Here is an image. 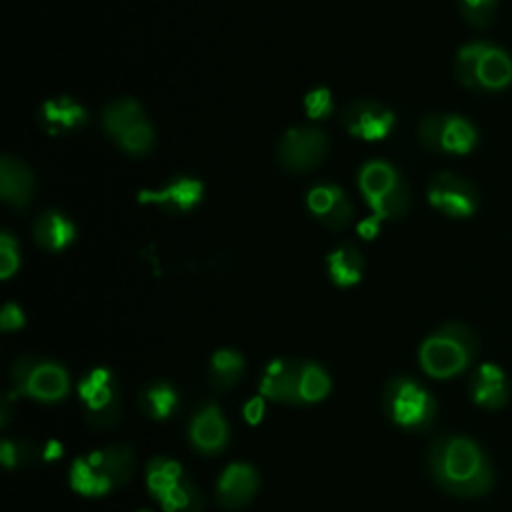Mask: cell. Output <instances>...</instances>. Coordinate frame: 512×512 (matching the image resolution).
I'll return each instance as SVG.
<instances>
[{
    "mask_svg": "<svg viewBox=\"0 0 512 512\" xmlns=\"http://www.w3.org/2000/svg\"><path fill=\"white\" fill-rule=\"evenodd\" d=\"M498 0H458L460 14L476 28H486L496 14Z\"/></svg>",
    "mask_w": 512,
    "mask_h": 512,
    "instance_id": "83f0119b",
    "label": "cell"
},
{
    "mask_svg": "<svg viewBox=\"0 0 512 512\" xmlns=\"http://www.w3.org/2000/svg\"><path fill=\"white\" fill-rule=\"evenodd\" d=\"M18 244L10 232L0 236V276L8 280L18 270Z\"/></svg>",
    "mask_w": 512,
    "mask_h": 512,
    "instance_id": "4dcf8cb0",
    "label": "cell"
},
{
    "mask_svg": "<svg viewBox=\"0 0 512 512\" xmlns=\"http://www.w3.org/2000/svg\"><path fill=\"white\" fill-rule=\"evenodd\" d=\"M84 420L96 430L114 428L122 418V396L110 368L98 366L86 372L78 384Z\"/></svg>",
    "mask_w": 512,
    "mask_h": 512,
    "instance_id": "ba28073f",
    "label": "cell"
},
{
    "mask_svg": "<svg viewBox=\"0 0 512 512\" xmlns=\"http://www.w3.org/2000/svg\"><path fill=\"white\" fill-rule=\"evenodd\" d=\"M178 392L168 382L148 384L140 392V408L152 420H166L178 408Z\"/></svg>",
    "mask_w": 512,
    "mask_h": 512,
    "instance_id": "484cf974",
    "label": "cell"
},
{
    "mask_svg": "<svg viewBox=\"0 0 512 512\" xmlns=\"http://www.w3.org/2000/svg\"><path fill=\"white\" fill-rule=\"evenodd\" d=\"M304 108H306V114H308L312 120H322V118L330 116L332 110H334L330 90H328V88H322V86L310 90V92L304 96Z\"/></svg>",
    "mask_w": 512,
    "mask_h": 512,
    "instance_id": "f546056e",
    "label": "cell"
},
{
    "mask_svg": "<svg viewBox=\"0 0 512 512\" xmlns=\"http://www.w3.org/2000/svg\"><path fill=\"white\" fill-rule=\"evenodd\" d=\"M478 200L474 184L454 172H440L428 184V202L450 218H470Z\"/></svg>",
    "mask_w": 512,
    "mask_h": 512,
    "instance_id": "7c38bea8",
    "label": "cell"
},
{
    "mask_svg": "<svg viewBox=\"0 0 512 512\" xmlns=\"http://www.w3.org/2000/svg\"><path fill=\"white\" fill-rule=\"evenodd\" d=\"M0 192L8 206L26 208L34 196V174L32 170L8 154L0 160Z\"/></svg>",
    "mask_w": 512,
    "mask_h": 512,
    "instance_id": "44dd1931",
    "label": "cell"
},
{
    "mask_svg": "<svg viewBox=\"0 0 512 512\" xmlns=\"http://www.w3.org/2000/svg\"><path fill=\"white\" fill-rule=\"evenodd\" d=\"M300 366H302V360H296V358L272 360L262 372L260 394L272 402L300 404V398H298Z\"/></svg>",
    "mask_w": 512,
    "mask_h": 512,
    "instance_id": "ac0fdd59",
    "label": "cell"
},
{
    "mask_svg": "<svg viewBox=\"0 0 512 512\" xmlns=\"http://www.w3.org/2000/svg\"><path fill=\"white\" fill-rule=\"evenodd\" d=\"M154 500L164 512H202L204 508L202 490L186 474L180 476Z\"/></svg>",
    "mask_w": 512,
    "mask_h": 512,
    "instance_id": "d4e9b609",
    "label": "cell"
},
{
    "mask_svg": "<svg viewBox=\"0 0 512 512\" xmlns=\"http://www.w3.org/2000/svg\"><path fill=\"white\" fill-rule=\"evenodd\" d=\"M204 196L200 180L190 176H178L160 190H140L138 202L144 206H156L166 214H186L194 210Z\"/></svg>",
    "mask_w": 512,
    "mask_h": 512,
    "instance_id": "9a60e30c",
    "label": "cell"
},
{
    "mask_svg": "<svg viewBox=\"0 0 512 512\" xmlns=\"http://www.w3.org/2000/svg\"><path fill=\"white\" fill-rule=\"evenodd\" d=\"M32 234L38 246L50 252L64 250L76 238L74 222L58 210H44L32 226Z\"/></svg>",
    "mask_w": 512,
    "mask_h": 512,
    "instance_id": "7402d4cb",
    "label": "cell"
},
{
    "mask_svg": "<svg viewBox=\"0 0 512 512\" xmlns=\"http://www.w3.org/2000/svg\"><path fill=\"white\" fill-rule=\"evenodd\" d=\"M378 230H380V220L376 216H370L358 224V234L366 240L374 238L378 234Z\"/></svg>",
    "mask_w": 512,
    "mask_h": 512,
    "instance_id": "836d02e7",
    "label": "cell"
},
{
    "mask_svg": "<svg viewBox=\"0 0 512 512\" xmlns=\"http://www.w3.org/2000/svg\"><path fill=\"white\" fill-rule=\"evenodd\" d=\"M418 140L432 152L468 154L478 142V132L464 116L430 114L418 126Z\"/></svg>",
    "mask_w": 512,
    "mask_h": 512,
    "instance_id": "30bf717a",
    "label": "cell"
},
{
    "mask_svg": "<svg viewBox=\"0 0 512 512\" xmlns=\"http://www.w3.org/2000/svg\"><path fill=\"white\" fill-rule=\"evenodd\" d=\"M244 356L234 348H218L210 356L208 380L216 390H230L244 374Z\"/></svg>",
    "mask_w": 512,
    "mask_h": 512,
    "instance_id": "cb8c5ba5",
    "label": "cell"
},
{
    "mask_svg": "<svg viewBox=\"0 0 512 512\" xmlns=\"http://www.w3.org/2000/svg\"><path fill=\"white\" fill-rule=\"evenodd\" d=\"M32 456H34V446L26 440L6 438L0 444V460L4 468H16L20 464H28Z\"/></svg>",
    "mask_w": 512,
    "mask_h": 512,
    "instance_id": "f1b7e54d",
    "label": "cell"
},
{
    "mask_svg": "<svg viewBox=\"0 0 512 512\" xmlns=\"http://www.w3.org/2000/svg\"><path fill=\"white\" fill-rule=\"evenodd\" d=\"M478 352L476 334L460 322H448L434 330L418 350L422 370L438 380L462 374Z\"/></svg>",
    "mask_w": 512,
    "mask_h": 512,
    "instance_id": "3957f363",
    "label": "cell"
},
{
    "mask_svg": "<svg viewBox=\"0 0 512 512\" xmlns=\"http://www.w3.org/2000/svg\"><path fill=\"white\" fill-rule=\"evenodd\" d=\"M260 474L248 462H230L218 476L216 500L226 510L246 506L258 492Z\"/></svg>",
    "mask_w": 512,
    "mask_h": 512,
    "instance_id": "2e32d148",
    "label": "cell"
},
{
    "mask_svg": "<svg viewBox=\"0 0 512 512\" xmlns=\"http://www.w3.org/2000/svg\"><path fill=\"white\" fill-rule=\"evenodd\" d=\"M454 72L470 90L500 92L512 84V58L490 42H470L458 50Z\"/></svg>",
    "mask_w": 512,
    "mask_h": 512,
    "instance_id": "277c9868",
    "label": "cell"
},
{
    "mask_svg": "<svg viewBox=\"0 0 512 512\" xmlns=\"http://www.w3.org/2000/svg\"><path fill=\"white\" fill-rule=\"evenodd\" d=\"M340 124L350 136L376 142L390 134L394 112L376 100H356L342 108Z\"/></svg>",
    "mask_w": 512,
    "mask_h": 512,
    "instance_id": "4fadbf2b",
    "label": "cell"
},
{
    "mask_svg": "<svg viewBox=\"0 0 512 512\" xmlns=\"http://www.w3.org/2000/svg\"><path fill=\"white\" fill-rule=\"evenodd\" d=\"M88 120V112L82 104L72 100L70 96H58L46 100L38 112V124L44 132L58 136L68 134L82 128Z\"/></svg>",
    "mask_w": 512,
    "mask_h": 512,
    "instance_id": "ffe728a7",
    "label": "cell"
},
{
    "mask_svg": "<svg viewBox=\"0 0 512 512\" xmlns=\"http://www.w3.org/2000/svg\"><path fill=\"white\" fill-rule=\"evenodd\" d=\"M102 126L106 134L132 156L148 154L154 146V130L142 106L132 98L110 102L102 112Z\"/></svg>",
    "mask_w": 512,
    "mask_h": 512,
    "instance_id": "9c48e42d",
    "label": "cell"
},
{
    "mask_svg": "<svg viewBox=\"0 0 512 512\" xmlns=\"http://www.w3.org/2000/svg\"><path fill=\"white\" fill-rule=\"evenodd\" d=\"M326 268L332 284L338 288H348L360 282L364 274V256L354 244L344 242L328 254Z\"/></svg>",
    "mask_w": 512,
    "mask_h": 512,
    "instance_id": "603a6c76",
    "label": "cell"
},
{
    "mask_svg": "<svg viewBox=\"0 0 512 512\" xmlns=\"http://www.w3.org/2000/svg\"><path fill=\"white\" fill-rule=\"evenodd\" d=\"M332 380L328 372L310 360H302L300 380H298V398L300 404H314L324 400L330 394Z\"/></svg>",
    "mask_w": 512,
    "mask_h": 512,
    "instance_id": "4316f807",
    "label": "cell"
},
{
    "mask_svg": "<svg viewBox=\"0 0 512 512\" xmlns=\"http://www.w3.org/2000/svg\"><path fill=\"white\" fill-rule=\"evenodd\" d=\"M308 210L330 230H342L352 222L354 206L346 192L334 184H318L306 194Z\"/></svg>",
    "mask_w": 512,
    "mask_h": 512,
    "instance_id": "e0dca14e",
    "label": "cell"
},
{
    "mask_svg": "<svg viewBox=\"0 0 512 512\" xmlns=\"http://www.w3.org/2000/svg\"><path fill=\"white\" fill-rule=\"evenodd\" d=\"M358 186L372 208V216L382 220L402 218L410 206V190L402 174L384 160H370L360 168Z\"/></svg>",
    "mask_w": 512,
    "mask_h": 512,
    "instance_id": "52a82bcc",
    "label": "cell"
},
{
    "mask_svg": "<svg viewBox=\"0 0 512 512\" xmlns=\"http://www.w3.org/2000/svg\"><path fill=\"white\" fill-rule=\"evenodd\" d=\"M328 150L330 142L322 130L296 126L284 132L276 156L288 172H308L328 156Z\"/></svg>",
    "mask_w": 512,
    "mask_h": 512,
    "instance_id": "8fae6325",
    "label": "cell"
},
{
    "mask_svg": "<svg viewBox=\"0 0 512 512\" xmlns=\"http://www.w3.org/2000/svg\"><path fill=\"white\" fill-rule=\"evenodd\" d=\"M262 414H264V402H262V398H252V400L246 402V406H244V418H246L248 424H258L260 418H262Z\"/></svg>",
    "mask_w": 512,
    "mask_h": 512,
    "instance_id": "d6a6232c",
    "label": "cell"
},
{
    "mask_svg": "<svg viewBox=\"0 0 512 512\" xmlns=\"http://www.w3.org/2000/svg\"><path fill=\"white\" fill-rule=\"evenodd\" d=\"M14 396H24L42 404L62 402L70 392V376L66 368L50 358L24 354L10 372Z\"/></svg>",
    "mask_w": 512,
    "mask_h": 512,
    "instance_id": "5b68a950",
    "label": "cell"
},
{
    "mask_svg": "<svg viewBox=\"0 0 512 512\" xmlns=\"http://www.w3.org/2000/svg\"><path fill=\"white\" fill-rule=\"evenodd\" d=\"M428 468L434 482L458 498H480L494 486L490 458L468 436H438L428 452Z\"/></svg>",
    "mask_w": 512,
    "mask_h": 512,
    "instance_id": "6da1fadb",
    "label": "cell"
},
{
    "mask_svg": "<svg viewBox=\"0 0 512 512\" xmlns=\"http://www.w3.org/2000/svg\"><path fill=\"white\" fill-rule=\"evenodd\" d=\"M0 326L4 332H10V330H18L24 326V314L20 310L18 304L14 302H6L2 312H0Z\"/></svg>",
    "mask_w": 512,
    "mask_h": 512,
    "instance_id": "1f68e13d",
    "label": "cell"
},
{
    "mask_svg": "<svg viewBox=\"0 0 512 512\" xmlns=\"http://www.w3.org/2000/svg\"><path fill=\"white\" fill-rule=\"evenodd\" d=\"M136 512H150V510H136Z\"/></svg>",
    "mask_w": 512,
    "mask_h": 512,
    "instance_id": "e575fe53",
    "label": "cell"
},
{
    "mask_svg": "<svg viewBox=\"0 0 512 512\" xmlns=\"http://www.w3.org/2000/svg\"><path fill=\"white\" fill-rule=\"evenodd\" d=\"M382 406L386 416L402 430L424 432L436 420L434 396L416 380L408 376H394L384 386Z\"/></svg>",
    "mask_w": 512,
    "mask_h": 512,
    "instance_id": "8992f818",
    "label": "cell"
},
{
    "mask_svg": "<svg viewBox=\"0 0 512 512\" xmlns=\"http://www.w3.org/2000/svg\"><path fill=\"white\" fill-rule=\"evenodd\" d=\"M230 440L228 422L216 402L200 404L188 422V442L204 456L220 454Z\"/></svg>",
    "mask_w": 512,
    "mask_h": 512,
    "instance_id": "5bb4252c",
    "label": "cell"
},
{
    "mask_svg": "<svg viewBox=\"0 0 512 512\" xmlns=\"http://www.w3.org/2000/svg\"><path fill=\"white\" fill-rule=\"evenodd\" d=\"M136 470V458L130 446L112 444L74 460L70 468V486L74 492L100 498L126 484Z\"/></svg>",
    "mask_w": 512,
    "mask_h": 512,
    "instance_id": "7a4b0ae2",
    "label": "cell"
},
{
    "mask_svg": "<svg viewBox=\"0 0 512 512\" xmlns=\"http://www.w3.org/2000/svg\"><path fill=\"white\" fill-rule=\"evenodd\" d=\"M470 396L484 410H500L510 400V382L506 372L492 362L480 364L470 378Z\"/></svg>",
    "mask_w": 512,
    "mask_h": 512,
    "instance_id": "d6986e66",
    "label": "cell"
}]
</instances>
